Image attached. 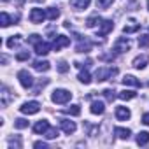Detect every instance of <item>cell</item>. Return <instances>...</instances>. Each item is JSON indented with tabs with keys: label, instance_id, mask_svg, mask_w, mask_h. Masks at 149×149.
Segmentation results:
<instances>
[{
	"label": "cell",
	"instance_id": "d6986e66",
	"mask_svg": "<svg viewBox=\"0 0 149 149\" xmlns=\"http://www.w3.org/2000/svg\"><path fill=\"white\" fill-rule=\"evenodd\" d=\"M90 111H91V114H97V116H100V114H104V112H105V105H104V102H98V100H95V102L91 104Z\"/></svg>",
	"mask_w": 149,
	"mask_h": 149
},
{
	"label": "cell",
	"instance_id": "603a6c76",
	"mask_svg": "<svg viewBox=\"0 0 149 149\" xmlns=\"http://www.w3.org/2000/svg\"><path fill=\"white\" fill-rule=\"evenodd\" d=\"M118 97H119L121 100H132V98H135V97H137V93H135L133 90H123V91H119V93H118Z\"/></svg>",
	"mask_w": 149,
	"mask_h": 149
},
{
	"label": "cell",
	"instance_id": "8fae6325",
	"mask_svg": "<svg viewBox=\"0 0 149 149\" xmlns=\"http://www.w3.org/2000/svg\"><path fill=\"white\" fill-rule=\"evenodd\" d=\"M60 128L67 133V135H70V133H74V132H76V123H74V121H70V119H61L60 121Z\"/></svg>",
	"mask_w": 149,
	"mask_h": 149
},
{
	"label": "cell",
	"instance_id": "b9f144b4",
	"mask_svg": "<svg viewBox=\"0 0 149 149\" xmlns=\"http://www.w3.org/2000/svg\"><path fill=\"white\" fill-rule=\"evenodd\" d=\"M147 9H149V0H147Z\"/></svg>",
	"mask_w": 149,
	"mask_h": 149
},
{
	"label": "cell",
	"instance_id": "d590c367",
	"mask_svg": "<svg viewBox=\"0 0 149 149\" xmlns=\"http://www.w3.org/2000/svg\"><path fill=\"white\" fill-rule=\"evenodd\" d=\"M139 46L140 47H149V35H140L139 37Z\"/></svg>",
	"mask_w": 149,
	"mask_h": 149
},
{
	"label": "cell",
	"instance_id": "ffe728a7",
	"mask_svg": "<svg viewBox=\"0 0 149 149\" xmlns=\"http://www.w3.org/2000/svg\"><path fill=\"white\" fill-rule=\"evenodd\" d=\"M121 81H123V84H125V86H133V88H140V81H139V79H137L135 76H125V77H123Z\"/></svg>",
	"mask_w": 149,
	"mask_h": 149
},
{
	"label": "cell",
	"instance_id": "836d02e7",
	"mask_svg": "<svg viewBox=\"0 0 149 149\" xmlns=\"http://www.w3.org/2000/svg\"><path fill=\"white\" fill-rule=\"evenodd\" d=\"M16 60H18V61H26V60H30V53H28V51H19V53L16 54Z\"/></svg>",
	"mask_w": 149,
	"mask_h": 149
},
{
	"label": "cell",
	"instance_id": "f546056e",
	"mask_svg": "<svg viewBox=\"0 0 149 149\" xmlns=\"http://www.w3.org/2000/svg\"><path fill=\"white\" fill-rule=\"evenodd\" d=\"M65 114H70V116H79V114H81V107L74 104V105H70V107H67V109H65Z\"/></svg>",
	"mask_w": 149,
	"mask_h": 149
},
{
	"label": "cell",
	"instance_id": "d6a6232c",
	"mask_svg": "<svg viewBox=\"0 0 149 149\" xmlns=\"http://www.w3.org/2000/svg\"><path fill=\"white\" fill-rule=\"evenodd\" d=\"M14 126H16L18 130H23V128L28 126V119H25V118H18V119H14Z\"/></svg>",
	"mask_w": 149,
	"mask_h": 149
},
{
	"label": "cell",
	"instance_id": "8d00e7d4",
	"mask_svg": "<svg viewBox=\"0 0 149 149\" xmlns=\"http://www.w3.org/2000/svg\"><path fill=\"white\" fill-rule=\"evenodd\" d=\"M58 72H61V74L68 72V63H67V61H60V63H58Z\"/></svg>",
	"mask_w": 149,
	"mask_h": 149
},
{
	"label": "cell",
	"instance_id": "f1b7e54d",
	"mask_svg": "<svg viewBox=\"0 0 149 149\" xmlns=\"http://www.w3.org/2000/svg\"><path fill=\"white\" fill-rule=\"evenodd\" d=\"M47 84H49V79H40V81L37 83V86L32 90V91H33V95H39V93H40V90H44Z\"/></svg>",
	"mask_w": 149,
	"mask_h": 149
},
{
	"label": "cell",
	"instance_id": "60d3db41",
	"mask_svg": "<svg viewBox=\"0 0 149 149\" xmlns=\"http://www.w3.org/2000/svg\"><path fill=\"white\" fill-rule=\"evenodd\" d=\"M142 123H144V125H147V126H149V112H146V114H144V116H142Z\"/></svg>",
	"mask_w": 149,
	"mask_h": 149
},
{
	"label": "cell",
	"instance_id": "484cf974",
	"mask_svg": "<svg viewBox=\"0 0 149 149\" xmlns=\"http://www.w3.org/2000/svg\"><path fill=\"white\" fill-rule=\"evenodd\" d=\"M77 79H79L83 84H90V83H91V76H90V72H88V70H81V72H79V76H77Z\"/></svg>",
	"mask_w": 149,
	"mask_h": 149
},
{
	"label": "cell",
	"instance_id": "30bf717a",
	"mask_svg": "<svg viewBox=\"0 0 149 149\" xmlns=\"http://www.w3.org/2000/svg\"><path fill=\"white\" fill-rule=\"evenodd\" d=\"M79 39V42H77V46H76V51L77 53H88V51H91V47H93V44H91V40H88L86 37L83 39V37H77Z\"/></svg>",
	"mask_w": 149,
	"mask_h": 149
},
{
	"label": "cell",
	"instance_id": "ab89813d",
	"mask_svg": "<svg viewBox=\"0 0 149 149\" xmlns=\"http://www.w3.org/2000/svg\"><path fill=\"white\" fill-rule=\"evenodd\" d=\"M30 42H33V44H37L39 40H40V35H37V33H33V35H30V39H28Z\"/></svg>",
	"mask_w": 149,
	"mask_h": 149
},
{
	"label": "cell",
	"instance_id": "3957f363",
	"mask_svg": "<svg viewBox=\"0 0 149 149\" xmlns=\"http://www.w3.org/2000/svg\"><path fill=\"white\" fill-rule=\"evenodd\" d=\"M13 102H14V93L7 86H2V88H0V105H2V107H9Z\"/></svg>",
	"mask_w": 149,
	"mask_h": 149
},
{
	"label": "cell",
	"instance_id": "e0dca14e",
	"mask_svg": "<svg viewBox=\"0 0 149 149\" xmlns=\"http://www.w3.org/2000/svg\"><path fill=\"white\" fill-rule=\"evenodd\" d=\"M140 30V23H137V21H128V25H125L123 26V33H135V32H139Z\"/></svg>",
	"mask_w": 149,
	"mask_h": 149
},
{
	"label": "cell",
	"instance_id": "5bb4252c",
	"mask_svg": "<svg viewBox=\"0 0 149 149\" xmlns=\"http://www.w3.org/2000/svg\"><path fill=\"white\" fill-rule=\"evenodd\" d=\"M130 116H132V112H130L128 107H123V105L116 107V118L119 121H126V119H130Z\"/></svg>",
	"mask_w": 149,
	"mask_h": 149
},
{
	"label": "cell",
	"instance_id": "8992f818",
	"mask_svg": "<svg viewBox=\"0 0 149 149\" xmlns=\"http://www.w3.org/2000/svg\"><path fill=\"white\" fill-rule=\"evenodd\" d=\"M19 111L23 112V114H37L39 111H40V104L39 102H35V100H32V102H25L21 107H19Z\"/></svg>",
	"mask_w": 149,
	"mask_h": 149
},
{
	"label": "cell",
	"instance_id": "9c48e42d",
	"mask_svg": "<svg viewBox=\"0 0 149 149\" xmlns=\"http://www.w3.org/2000/svg\"><path fill=\"white\" fill-rule=\"evenodd\" d=\"M98 26H100V28H98V35H100V37H105L107 33L112 32V28H114V21H112V19H102V23H100Z\"/></svg>",
	"mask_w": 149,
	"mask_h": 149
},
{
	"label": "cell",
	"instance_id": "74e56055",
	"mask_svg": "<svg viewBox=\"0 0 149 149\" xmlns=\"http://www.w3.org/2000/svg\"><path fill=\"white\" fill-rule=\"evenodd\" d=\"M9 147H21V140L19 139H9Z\"/></svg>",
	"mask_w": 149,
	"mask_h": 149
},
{
	"label": "cell",
	"instance_id": "4fadbf2b",
	"mask_svg": "<svg viewBox=\"0 0 149 149\" xmlns=\"http://www.w3.org/2000/svg\"><path fill=\"white\" fill-rule=\"evenodd\" d=\"M147 63H149V56H147V54H139V56L133 58V63H132V65L140 70V68H144Z\"/></svg>",
	"mask_w": 149,
	"mask_h": 149
},
{
	"label": "cell",
	"instance_id": "4dcf8cb0",
	"mask_svg": "<svg viewBox=\"0 0 149 149\" xmlns=\"http://www.w3.org/2000/svg\"><path fill=\"white\" fill-rule=\"evenodd\" d=\"M102 95L105 97V100H107V102H112V100L118 97V95H116V91H114V90H111V88L104 90V91H102Z\"/></svg>",
	"mask_w": 149,
	"mask_h": 149
},
{
	"label": "cell",
	"instance_id": "7c38bea8",
	"mask_svg": "<svg viewBox=\"0 0 149 149\" xmlns=\"http://www.w3.org/2000/svg\"><path fill=\"white\" fill-rule=\"evenodd\" d=\"M91 4V0H70V7L76 11H84Z\"/></svg>",
	"mask_w": 149,
	"mask_h": 149
},
{
	"label": "cell",
	"instance_id": "1f68e13d",
	"mask_svg": "<svg viewBox=\"0 0 149 149\" xmlns=\"http://www.w3.org/2000/svg\"><path fill=\"white\" fill-rule=\"evenodd\" d=\"M114 4V0H97V9H109Z\"/></svg>",
	"mask_w": 149,
	"mask_h": 149
},
{
	"label": "cell",
	"instance_id": "52a82bcc",
	"mask_svg": "<svg viewBox=\"0 0 149 149\" xmlns=\"http://www.w3.org/2000/svg\"><path fill=\"white\" fill-rule=\"evenodd\" d=\"M46 18H47L46 11L39 9V7H35V9H32V11H30V21H32V23H35V25L42 23V21H44Z\"/></svg>",
	"mask_w": 149,
	"mask_h": 149
},
{
	"label": "cell",
	"instance_id": "7402d4cb",
	"mask_svg": "<svg viewBox=\"0 0 149 149\" xmlns=\"http://www.w3.org/2000/svg\"><path fill=\"white\" fill-rule=\"evenodd\" d=\"M14 21H18V16L11 18L7 13H2V14H0V25H2L4 28H6V26H9V25H11V23H14Z\"/></svg>",
	"mask_w": 149,
	"mask_h": 149
},
{
	"label": "cell",
	"instance_id": "277c9868",
	"mask_svg": "<svg viewBox=\"0 0 149 149\" xmlns=\"http://www.w3.org/2000/svg\"><path fill=\"white\" fill-rule=\"evenodd\" d=\"M130 47H132V42H130V39L128 37H119L116 42H114V53L116 54H121V53H126V51H130Z\"/></svg>",
	"mask_w": 149,
	"mask_h": 149
},
{
	"label": "cell",
	"instance_id": "4316f807",
	"mask_svg": "<svg viewBox=\"0 0 149 149\" xmlns=\"http://www.w3.org/2000/svg\"><path fill=\"white\" fill-rule=\"evenodd\" d=\"M46 14H47V18H49L51 21H54V19L60 18V9H58V7H47Z\"/></svg>",
	"mask_w": 149,
	"mask_h": 149
},
{
	"label": "cell",
	"instance_id": "ac0fdd59",
	"mask_svg": "<svg viewBox=\"0 0 149 149\" xmlns=\"http://www.w3.org/2000/svg\"><path fill=\"white\" fill-rule=\"evenodd\" d=\"M33 68H35L37 72H47V70L51 68V63H49L47 60H37V61L33 63Z\"/></svg>",
	"mask_w": 149,
	"mask_h": 149
},
{
	"label": "cell",
	"instance_id": "f35d334b",
	"mask_svg": "<svg viewBox=\"0 0 149 149\" xmlns=\"http://www.w3.org/2000/svg\"><path fill=\"white\" fill-rule=\"evenodd\" d=\"M33 147H37V149H47V144L42 142V140H37V142L33 144Z\"/></svg>",
	"mask_w": 149,
	"mask_h": 149
},
{
	"label": "cell",
	"instance_id": "e575fe53",
	"mask_svg": "<svg viewBox=\"0 0 149 149\" xmlns=\"http://www.w3.org/2000/svg\"><path fill=\"white\" fill-rule=\"evenodd\" d=\"M44 137H46V139H49V140H51V139H56V137H58V130H56V128H51V126H49V130H47V132L44 133Z\"/></svg>",
	"mask_w": 149,
	"mask_h": 149
},
{
	"label": "cell",
	"instance_id": "5b68a950",
	"mask_svg": "<svg viewBox=\"0 0 149 149\" xmlns=\"http://www.w3.org/2000/svg\"><path fill=\"white\" fill-rule=\"evenodd\" d=\"M18 79H19V84H21L25 90H28V88L33 86V77H32V74H30L28 70H19V72H18Z\"/></svg>",
	"mask_w": 149,
	"mask_h": 149
},
{
	"label": "cell",
	"instance_id": "2e32d148",
	"mask_svg": "<svg viewBox=\"0 0 149 149\" xmlns=\"http://www.w3.org/2000/svg\"><path fill=\"white\" fill-rule=\"evenodd\" d=\"M49 49H51V46H49L47 42H44V40H39V42L35 44V53H37L39 56H46V54L49 53Z\"/></svg>",
	"mask_w": 149,
	"mask_h": 149
},
{
	"label": "cell",
	"instance_id": "6da1fadb",
	"mask_svg": "<svg viewBox=\"0 0 149 149\" xmlns=\"http://www.w3.org/2000/svg\"><path fill=\"white\" fill-rule=\"evenodd\" d=\"M70 98H72V93L68 90H63V88L54 90L53 95H51V100L54 104H67V102H70Z\"/></svg>",
	"mask_w": 149,
	"mask_h": 149
},
{
	"label": "cell",
	"instance_id": "ba28073f",
	"mask_svg": "<svg viewBox=\"0 0 149 149\" xmlns=\"http://www.w3.org/2000/svg\"><path fill=\"white\" fill-rule=\"evenodd\" d=\"M68 44H70V37H67V35H56L54 40H53V49L60 51V49L67 47Z\"/></svg>",
	"mask_w": 149,
	"mask_h": 149
},
{
	"label": "cell",
	"instance_id": "44dd1931",
	"mask_svg": "<svg viewBox=\"0 0 149 149\" xmlns=\"http://www.w3.org/2000/svg\"><path fill=\"white\" fill-rule=\"evenodd\" d=\"M114 133H116L119 139H123V140H128V139H130V135H132V130H130V128L118 126V128H114Z\"/></svg>",
	"mask_w": 149,
	"mask_h": 149
},
{
	"label": "cell",
	"instance_id": "d4e9b609",
	"mask_svg": "<svg viewBox=\"0 0 149 149\" xmlns=\"http://www.w3.org/2000/svg\"><path fill=\"white\" fill-rule=\"evenodd\" d=\"M137 144L139 146H147L149 144V132H140L137 135Z\"/></svg>",
	"mask_w": 149,
	"mask_h": 149
},
{
	"label": "cell",
	"instance_id": "83f0119b",
	"mask_svg": "<svg viewBox=\"0 0 149 149\" xmlns=\"http://www.w3.org/2000/svg\"><path fill=\"white\" fill-rule=\"evenodd\" d=\"M100 23H102L100 16H90V18L86 19V26H88V28H95V26L100 25Z\"/></svg>",
	"mask_w": 149,
	"mask_h": 149
},
{
	"label": "cell",
	"instance_id": "cb8c5ba5",
	"mask_svg": "<svg viewBox=\"0 0 149 149\" xmlns=\"http://www.w3.org/2000/svg\"><path fill=\"white\" fill-rule=\"evenodd\" d=\"M19 42H21V35H11L7 39V47L9 49H14L16 46H19Z\"/></svg>",
	"mask_w": 149,
	"mask_h": 149
},
{
	"label": "cell",
	"instance_id": "7a4b0ae2",
	"mask_svg": "<svg viewBox=\"0 0 149 149\" xmlns=\"http://www.w3.org/2000/svg\"><path fill=\"white\" fill-rule=\"evenodd\" d=\"M116 74H118V68H114V67H100L95 74V77H97V81H107V79L114 77Z\"/></svg>",
	"mask_w": 149,
	"mask_h": 149
},
{
	"label": "cell",
	"instance_id": "9a60e30c",
	"mask_svg": "<svg viewBox=\"0 0 149 149\" xmlns=\"http://www.w3.org/2000/svg\"><path fill=\"white\" fill-rule=\"evenodd\" d=\"M47 130H49V121H47V119H40V121H37V123L33 125V132L39 133V135H40V133L44 135Z\"/></svg>",
	"mask_w": 149,
	"mask_h": 149
}]
</instances>
